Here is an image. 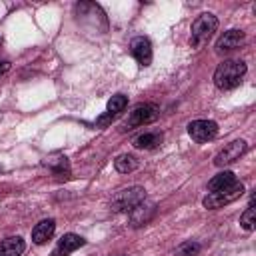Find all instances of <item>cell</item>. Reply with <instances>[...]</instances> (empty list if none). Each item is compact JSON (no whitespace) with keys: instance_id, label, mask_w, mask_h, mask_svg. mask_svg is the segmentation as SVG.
Listing matches in <instances>:
<instances>
[{"instance_id":"obj_1","label":"cell","mask_w":256,"mask_h":256,"mask_svg":"<svg viewBox=\"0 0 256 256\" xmlns=\"http://www.w3.org/2000/svg\"><path fill=\"white\" fill-rule=\"evenodd\" d=\"M246 72H248L246 62H242V60H226V62H222L216 68V72H214V84L220 90H232V88H236L242 82V78L246 76Z\"/></svg>"},{"instance_id":"obj_2","label":"cell","mask_w":256,"mask_h":256,"mask_svg":"<svg viewBox=\"0 0 256 256\" xmlns=\"http://www.w3.org/2000/svg\"><path fill=\"white\" fill-rule=\"evenodd\" d=\"M218 30V18L214 14H202L194 20L192 24V32H190V44L192 48H204L210 38L214 36V32Z\"/></svg>"},{"instance_id":"obj_3","label":"cell","mask_w":256,"mask_h":256,"mask_svg":"<svg viewBox=\"0 0 256 256\" xmlns=\"http://www.w3.org/2000/svg\"><path fill=\"white\" fill-rule=\"evenodd\" d=\"M244 194V184L242 182H234L232 186H228V188H224V190H220V192H210L206 198H204V208H208V210H218V208H222V206H226V204H232V202H236L240 196Z\"/></svg>"},{"instance_id":"obj_4","label":"cell","mask_w":256,"mask_h":256,"mask_svg":"<svg viewBox=\"0 0 256 256\" xmlns=\"http://www.w3.org/2000/svg\"><path fill=\"white\" fill-rule=\"evenodd\" d=\"M144 200H146V190L142 186H132V188L118 192L112 198V210L114 212H132Z\"/></svg>"},{"instance_id":"obj_5","label":"cell","mask_w":256,"mask_h":256,"mask_svg":"<svg viewBox=\"0 0 256 256\" xmlns=\"http://www.w3.org/2000/svg\"><path fill=\"white\" fill-rule=\"evenodd\" d=\"M160 116V108L154 106V104H142L138 108H134L126 120V128L124 130H132V128H138V126H146V124H152L156 122Z\"/></svg>"},{"instance_id":"obj_6","label":"cell","mask_w":256,"mask_h":256,"mask_svg":"<svg viewBox=\"0 0 256 256\" xmlns=\"http://www.w3.org/2000/svg\"><path fill=\"white\" fill-rule=\"evenodd\" d=\"M188 134L196 142H210L218 136V124L214 120H194L188 126Z\"/></svg>"},{"instance_id":"obj_7","label":"cell","mask_w":256,"mask_h":256,"mask_svg":"<svg viewBox=\"0 0 256 256\" xmlns=\"http://www.w3.org/2000/svg\"><path fill=\"white\" fill-rule=\"evenodd\" d=\"M246 150H248V144H246L244 140H234V142L226 144V146L214 156V164L220 166V168H222V166H228V164L240 160V156H242Z\"/></svg>"},{"instance_id":"obj_8","label":"cell","mask_w":256,"mask_h":256,"mask_svg":"<svg viewBox=\"0 0 256 256\" xmlns=\"http://www.w3.org/2000/svg\"><path fill=\"white\" fill-rule=\"evenodd\" d=\"M130 52H132V56L136 58V62L140 66H150V62H152V44H150L148 38H144V36L134 38L130 42Z\"/></svg>"},{"instance_id":"obj_9","label":"cell","mask_w":256,"mask_h":256,"mask_svg":"<svg viewBox=\"0 0 256 256\" xmlns=\"http://www.w3.org/2000/svg\"><path fill=\"white\" fill-rule=\"evenodd\" d=\"M246 40V34L242 30H228L224 32L218 40H216V52H230V50H236L244 44Z\"/></svg>"},{"instance_id":"obj_10","label":"cell","mask_w":256,"mask_h":256,"mask_svg":"<svg viewBox=\"0 0 256 256\" xmlns=\"http://www.w3.org/2000/svg\"><path fill=\"white\" fill-rule=\"evenodd\" d=\"M84 244H86V240L82 236H78V234H64L60 238L56 250H54V256H68V254L76 252L78 248H82Z\"/></svg>"},{"instance_id":"obj_11","label":"cell","mask_w":256,"mask_h":256,"mask_svg":"<svg viewBox=\"0 0 256 256\" xmlns=\"http://www.w3.org/2000/svg\"><path fill=\"white\" fill-rule=\"evenodd\" d=\"M54 230H56V222H54L52 218L38 222V224L34 226V230H32V242H34V244H44V242H48V240L54 236Z\"/></svg>"},{"instance_id":"obj_12","label":"cell","mask_w":256,"mask_h":256,"mask_svg":"<svg viewBox=\"0 0 256 256\" xmlns=\"http://www.w3.org/2000/svg\"><path fill=\"white\" fill-rule=\"evenodd\" d=\"M44 166H48L58 178H68L70 176V162L62 154H52L44 160Z\"/></svg>"},{"instance_id":"obj_13","label":"cell","mask_w":256,"mask_h":256,"mask_svg":"<svg viewBox=\"0 0 256 256\" xmlns=\"http://www.w3.org/2000/svg\"><path fill=\"white\" fill-rule=\"evenodd\" d=\"M154 212H156V208H154V204H148V202H142V204H138L132 212H130V222H132V226L134 228H138V226H144L152 216H154Z\"/></svg>"},{"instance_id":"obj_14","label":"cell","mask_w":256,"mask_h":256,"mask_svg":"<svg viewBox=\"0 0 256 256\" xmlns=\"http://www.w3.org/2000/svg\"><path fill=\"white\" fill-rule=\"evenodd\" d=\"M162 144V134L160 132H144L134 138V148L138 150H154Z\"/></svg>"},{"instance_id":"obj_15","label":"cell","mask_w":256,"mask_h":256,"mask_svg":"<svg viewBox=\"0 0 256 256\" xmlns=\"http://www.w3.org/2000/svg\"><path fill=\"white\" fill-rule=\"evenodd\" d=\"M26 250V244L20 236H12L0 242V256H20Z\"/></svg>"},{"instance_id":"obj_16","label":"cell","mask_w":256,"mask_h":256,"mask_svg":"<svg viewBox=\"0 0 256 256\" xmlns=\"http://www.w3.org/2000/svg\"><path fill=\"white\" fill-rule=\"evenodd\" d=\"M234 182H238V180H236V176H234V172L224 170V172L216 174V176L208 182V190H210V192H220V190H224V188L232 186Z\"/></svg>"},{"instance_id":"obj_17","label":"cell","mask_w":256,"mask_h":256,"mask_svg":"<svg viewBox=\"0 0 256 256\" xmlns=\"http://www.w3.org/2000/svg\"><path fill=\"white\" fill-rule=\"evenodd\" d=\"M114 168L120 172V174H128V172H134L138 168V160L132 156V154H120L116 160H114Z\"/></svg>"},{"instance_id":"obj_18","label":"cell","mask_w":256,"mask_h":256,"mask_svg":"<svg viewBox=\"0 0 256 256\" xmlns=\"http://www.w3.org/2000/svg\"><path fill=\"white\" fill-rule=\"evenodd\" d=\"M126 104H128V98H126L124 94H116V96H112L110 102H108V112L114 114V116H118V114L126 108Z\"/></svg>"},{"instance_id":"obj_19","label":"cell","mask_w":256,"mask_h":256,"mask_svg":"<svg viewBox=\"0 0 256 256\" xmlns=\"http://www.w3.org/2000/svg\"><path fill=\"white\" fill-rule=\"evenodd\" d=\"M240 226L248 232H252L256 228V210H254V206H248L246 212L240 216Z\"/></svg>"},{"instance_id":"obj_20","label":"cell","mask_w":256,"mask_h":256,"mask_svg":"<svg viewBox=\"0 0 256 256\" xmlns=\"http://www.w3.org/2000/svg\"><path fill=\"white\" fill-rule=\"evenodd\" d=\"M198 252H200V244H196V242H186V244H182L178 248V254L180 256H194Z\"/></svg>"},{"instance_id":"obj_21","label":"cell","mask_w":256,"mask_h":256,"mask_svg":"<svg viewBox=\"0 0 256 256\" xmlns=\"http://www.w3.org/2000/svg\"><path fill=\"white\" fill-rule=\"evenodd\" d=\"M114 118H116V116H114V114H110V112H106V114H102V116H100V118H98V120H96V124H98V126H102V128H104V126H108V124H110V122H112V120H114Z\"/></svg>"},{"instance_id":"obj_22","label":"cell","mask_w":256,"mask_h":256,"mask_svg":"<svg viewBox=\"0 0 256 256\" xmlns=\"http://www.w3.org/2000/svg\"><path fill=\"white\" fill-rule=\"evenodd\" d=\"M8 70H10V62L8 60H0V76L6 74Z\"/></svg>"},{"instance_id":"obj_23","label":"cell","mask_w":256,"mask_h":256,"mask_svg":"<svg viewBox=\"0 0 256 256\" xmlns=\"http://www.w3.org/2000/svg\"><path fill=\"white\" fill-rule=\"evenodd\" d=\"M0 46H2V38H0Z\"/></svg>"}]
</instances>
